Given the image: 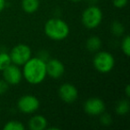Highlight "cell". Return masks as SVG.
Returning a JSON list of instances; mask_svg holds the SVG:
<instances>
[{
    "instance_id": "6da1fadb",
    "label": "cell",
    "mask_w": 130,
    "mask_h": 130,
    "mask_svg": "<svg viewBox=\"0 0 130 130\" xmlns=\"http://www.w3.org/2000/svg\"><path fill=\"white\" fill-rule=\"evenodd\" d=\"M22 66V77L31 85H38L42 83L47 76L45 61L38 57H31Z\"/></svg>"
},
{
    "instance_id": "7a4b0ae2",
    "label": "cell",
    "mask_w": 130,
    "mask_h": 130,
    "mask_svg": "<svg viewBox=\"0 0 130 130\" xmlns=\"http://www.w3.org/2000/svg\"><path fill=\"white\" fill-rule=\"evenodd\" d=\"M45 34L50 39L54 41H61L68 38L70 34V27L65 21L60 18H51L44 26Z\"/></svg>"
},
{
    "instance_id": "3957f363",
    "label": "cell",
    "mask_w": 130,
    "mask_h": 130,
    "mask_svg": "<svg viewBox=\"0 0 130 130\" xmlns=\"http://www.w3.org/2000/svg\"><path fill=\"white\" fill-rule=\"evenodd\" d=\"M93 65L98 72L109 73L114 68L115 59L110 53L99 50L93 58Z\"/></svg>"
},
{
    "instance_id": "277c9868",
    "label": "cell",
    "mask_w": 130,
    "mask_h": 130,
    "mask_svg": "<svg viewBox=\"0 0 130 130\" xmlns=\"http://www.w3.org/2000/svg\"><path fill=\"white\" fill-rule=\"evenodd\" d=\"M81 21L83 25L87 29H95L101 24L103 21V12L95 5L90 6L83 12Z\"/></svg>"
},
{
    "instance_id": "5b68a950",
    "label": "cell",
    "mask_w": 130,
    "mask_h": 130,
    "mask_svg": "<svg viewBox=\"0 0 130 130\" xmlns=\"http://www.w3.org/2000/svg\"><path fill=\"white\" fill-rule=\"evenodd\" d=\"M9 55L12 63L17 66H22L31 58V49L28 45L18 44L13 47Z\"/></svg>"
},
{
    "instance_id": "8992f818",
    "label": "cell",
    "mask_w": 130,
    "mask_h": 130,
    "mask_svg": "<svg viewBox=\"0 0 130 130\" xmlns=\"http://www.w3.org/2000/svg\"><path fill=\"white\" fill-rule=\"evenodd\" d=\"M40 106V102L32 94L22 95L17 102V107L22 113L31 114L36 112Z\"/></svg>"
},
{
    "instance_id": "52a82bcc",
    "label": "cell",
    "mask_w": 130,
    "mask_h": 130,
    "mask_svg": "<svg viewBox=\"0 0 130 130\" xmlns=\"http://www.w3.org/2000/svg\"><path fill=\"white\" fill-rule=\"evenodd\" d=\"M84 110L90 116H99L104 112L105 103L101 98H89L84 103Z\"/></svg>"
},
{
    "instance_id": "ba28073f",
    "label": "cell",
    "mask_w": 130,
    "mask_h": 130,
    "mask_svg": "<svg viewBox=\"0 0 130 130\" xmlns=\"http://www.w3.org/2000/svg\"><path fill=\"white\" fill-rule=\"evenodd\" d=\"M60 98L66 103H73L78 97V92L74 85L64 83L59 87L58 90Z\"/></svg>"
},
{
    "instance_id": "9c48e42d",
    "label": "cell",
    "mask_w": 130,
    "mask_h": 130,
    "mask_svg": "<svg viewBox=\"0 0 130 130\" xmlns=\"http://www.w3.org/2000/svg\"><path fill=\"white\" fill-rule=\"evenodd\" d=\"M3 77L4 79L9 85H18L22 80V71L19 68V66L11 63L9 66L3 71Z\"/></svg>"
},
{
    "instance_id": "30bf717a",
    "label": "cell",
    "mask_w": 130,
    "mask_h": 130,
    "mask_svg": "<svg viewBox=\"0 0 130 130\" xmlns=\"http://www.w3.org/2000/svg\"><path fill=\"white\" fill-rule=\"evenodd\" d=\"M46 75L52 78H60L63 76L65 72L64 64L60 60L53 58L45 61Z\"/></svg>"
},
{
    "instance_id": "8fae6325",
    "label": "cell",
    "mask_w": 130,
    "mask_h": 130,
    "mask_svg": "<svg viewBox=\"0 0 130 130\" xmlns=\"http://www.w3.org/2000/svg\"><path fill=\"white\" fill-rule=\"evenodd\" d=\"M47 119L42 115H35L30 118L28 126L30 130H44L47 128Z\"/></svg>"
},
{
    "instance_id": "7c38bea8",
    "label": "cell",
    "mask_w": 130,
    "mask_h": 130,
    "mask_svg": "<svg viewBox=\"0 0 130 130\" xmlns=\"http://www.w3.org/2000/svg\"><path fill=\"white\" fill-rule=\"evenodd\" d=\"M86 47L91 53H96L102 47V40L99 37L92 36L86 42Z\"/></svg>"
},
{
    "instance_id": "4fadbf2b",
    "label": "cell",
    "mask_w": 130,
    "mask_h": 130,
    "mask_svg": "<svg viewBox=\"0 0 130 130\" xmlns=\"http://www.w3.org/2000/svg\"><path fill=\"white\" fill-rule=\"evenodd\" d=\"M39 0H22V8L27 13H34L39 8Z\"/></svg>"
},
{
    "instance_id": "5bb4252c",
    "label": "cell",
    "mask_w": 130,
    "mask_h": 130,
    "mask_svg": "<svg viewBox=\"0 0 130 130\" xmlns=\"http://www.w3.org/2000/svg\"><path fill=\"white\" fill-rule=\"evenodd\" d=\"M130 110V103L127 99H121L116 103L115 111L120 116H124L128 113Z\"/></svg>"
},
{
    "instance_id": "9a60e30c",
    "label": "cell",
    "mask_w": 130,
    "mask_h": 130,
    "mask_svg": "<svg viewBox=\"0 0 130 130\" xmlns=\"http://www.w3.org/2000/svg\"><path fill=\"white\" fill-rule=\"evenodd\" d=\"M110 32L113 36L115 37H121L124 35L125 33V27L119 21H114L112 22L111 25H110Z\"/></svg>"
},
{
    "instance_id": "2e32d148",
    "label": "cell",
    "mask_w": 130,
    "mask_h": 130,
    "mask_svg": "<svg viewBox=\"0 0 130 130\" xmlns=\"http://www.w3.org/2000/svg\"><path fill=\"white\" fill-rule=\"evenodd\" d=\"M4 130H24L25 126L21 121L18 120H10L6 123L4 126Z\"/></svg>"
},
{
    "instance_id": "e0dca14e",
    "label": "cell",
    "mask_w": 130,
    "mask_h": 130,
    "mask_svg": "<svg viewBox=\"0 0 130 130\" xmlns=\"http://www.w3.org/2000/svg\"><path fill=\"white\" fill-rule=\"evenodd\" d=\"M12 63L11 58L8 53L0 52V71H3Z\"/></svg>"
},
{
    "instance_id": "ac0fdd59",
    "label": "cell",
    "mask_w": 130,
    "mask_h": 130,
    "mask_svg": "<svg viewBox=\"0 0 130 130\" xmlns=\"http://www.w3.org/2000/svg\"><path fill=\"white\" fill-rule=\"evenodd\" d=\"M121 49L123 51V54L126 56L128 57L130 55V37L128 35L123 38V40L121 42Z\"/></svg>"
},
{
    "instance_id": "d6986e66",
    "label": "cell",
    "mask_w": 130,
    "mask_h": 130,
    "mask_svg": "<svg viewBox=\"0 0 130 130\" xmlns=\"http://www.w3.org/2000/svg\"><path fill=\"white\" fill-rule=\"evenodd\" d=\"M99 116H100V122H101L102 125H103V126H110V125H111L112 119L110 114L103 112Z\"/></svg>"
},
{
    "instance_id": "ffe728a7",
    "label": "cell",
    "mask_w": 130,
    "mask_h": 130,
    "mask_svg": "<svg viewBox=\"0 0 130 130\" xmlns=\"http://www.w3.org/2000/svg\"><path fill=\"white\" fill-rule=\"evenodd\" d=\"M128 0H112V4H113V6L116 8H124L125 6L127 5Z\"/></svg>"
},
{
    "instance_id": "44dd1931",
    "label": "cell",
    "mask_w": 130,
    "mask_h": 130,
    "mask_svg": "<svg viewBox=\"0 0 130 130\" xmlns=\"http://www.w3.org/2000/svg\"><path fill=\"white\" fill-rule=\"evenodd\" d=\"M8 88H9V84L5 79H0V94H6Z\"/></svg>"
},
{
    "instance_id": "7402d4cb",
    "label": "cell",
    "mask_w": 130,
    "mask_h": 130,
    "mask_svg": "<svg viewBox=\"0 0 130 130\" xmlns=\"http://www.w3.org/2000/svg\"><path fill=\"white\" fill-rule=\"evenodd\" d=\"M38 58H40L41 60L45 61H47L49 59H50V55H49V53L47 52L46 50H41L39 53H38Z\"/></svg>"
},
{
    "instance_id": "603a6c76",
    "label": "cell",
    "mask_w": 130,
    "mask_h": 130,
    "mask_svg": "<svg viewBox=\"0 0 130 130\" xmlns=\"http://www.w3.org/2000/svg\"><path fill=\"white\" fill-rule=\"evenodd\" d=\"M6 5V0H0V12H2L5 9Z\"/></svg>"
},
{
    "instance_id": "cb8c5ba5",
    "label": "cell",
    "mask_w": 130,
    "mask_h": 130,
    "mask_svg": "<svg viewBox=\"0 0 130 130\" xmlns=\"http://www.w3.org/2000/svg\"><path fill=\"white\" fill-rule=\"evenodd\" d=\"M125 94H126V97H129L130 96V86L126 85V87H125Z\"/></svg>"
},
{
    "instance_id": "d4e9b609",
    "label": "cell",
    "mask_w": 130,
    "mask_h": 130,
    "mask_svg": "<svg viewBox=\"0 0 130 130\" xmlns=\"http://www.w3.org/2000/svg\"><path fill=\"white\" fill-rule=\"evenodd\" d=\"M87 1L90 4V6H93V5H95L97 3L98 0H87Z\"/></svg>"
},
{
    "instance_id": "484cf974",
    "label": "cell",
    "mask_w": 130,
    "mask_h": 130,
    "mask_svg": "<svg viewBox=\"0 0 130 130\" xmlns=\"http://www.w3.org/2000/svg\"><path fill=\"white\" fill-rule=\"evenodd\" d=\"M71 2H73V3H78V2H80L81 0H71Z\"/></svg>"
}]
</instances>
